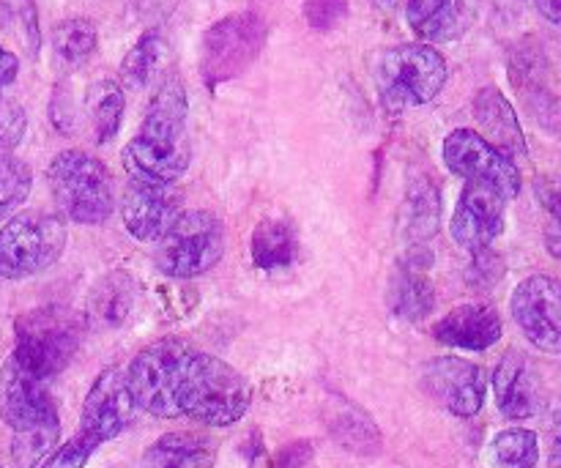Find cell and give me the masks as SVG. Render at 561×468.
Segmentation results:
<instances>
[{"label": "cell", "instance_id": "6da1fadb", "mask_svg": "<svg viewBox=\"0 0 561 468\" xmlns=\"http://www.w3.org/2000/svg\"><path fill=\"white\" fill-rule=\"evenodd\" d=\"M140 411L157 420H190L230 427L247 416L252 387L233 365L184 338H162L135 354L124 370Z\"/></svg>", "mask_w": 561, "mask_h": 468}, {"label": "cell", "instance_id": "7a4b0ae2", "mask_svg": "<svg viewBox=\"0 0 561 468\" xmlns=\"http://www.w3.org/2000/svg\"><path fill=\"white\" fill-rule=\"evenodd\" d=\"M190 96L175 75L164 77L148 99L140 129L121 151L126 179L179 184L192 164Z\"/></svg>", "mask_w": 561, "mask_h": 468}, {"label": "cell", "instance_id": "3957f363", "mask_svg": "<svg viewBox=\"0 0 561 468\" xmlns=\"http://www.w3.org/2000/svg\"><path fill=\"white\" fill-rule=\"evenodd\" d=\"M0 420L14 433L11 453L22 466L38 468L58 447L60 414L49 395V381L14 354L0 367Z\"/></svg>", "mask_w": 561, "mask_h": 468}, {"label": "cell", "instance_id": "277c9868", "mask_svg": "<svg viewBox=\"0 0 561 468\" xmlns=\"http://www.w3.org/2000/svg\"><path fill=\"white\" fill-rule=\"evenodd\" d=\"M47 186L64 219L85 228L107 222L118 203L107 164L82 148H66L49 159Z\"/></svg>", "mask_w": 561, "mask_h": 468}, {"label": "cell", "instance_id": "5b68a950", "mask_svg": "<svg viewBox=\"0 0 561 468\" xmlns=\"http://www.w3.org/2000/svg\"><path fill=\"white\" fill-rule=\"evenodd\" d=\"M88 321L66 305H42L22 312L14 321V351L11 354L53 381L80 351Z\"/></svg>", "mask_w": 561, "mask_h": 468}, {"label": "cell", "instance_id": "8992f818", "mask_svg": "<svg viewBox=\"0 0 561 468\" xmlns=\"http://www.w3.org/2000/svg\"><path fill=\"white\" fill-rule=\"evenodd\" d=\"M153 244V266L164 277L195 279L217 269L228 247V236L222 219L214 212L184 208Z\"/></svg>", "mask_w": 561, "mask_h": 468}, {"label": "cell", "instance_id": "52a82bcc", "mask_svg": "<svg viewBox=\"0 0 561 468\" xmlns=\"http://www.w3.org/2000/svg\"><path fill=\"white\" fill-rule=\"evenodd\" d=\"M69 228L60 214L25 208L0 228V277L27 279L47 272L64 258Z\"/></svg>", "mask_w": 561, "mask_h": 468}, {"label": "cell", "instance_id": "ba28073f", "mask_svg": "<svg viewBox=\"0 0 561 468\" xmlns=\"http://www.w3.org/2000/svg\"><path fill=\"white\" fill-rule=\"evenodd\" d=\"M447 77V60L433 44H398L378 55L376 85L387 107L431 104L444 91Z\"/></svg>", "mask_w": 561, "mask_h": 468}, {"label": "cell", "instance_id": "9c48e42d", "mask_svg": "<svg viewBox=\"0 0 561 468\" xmlns=\"http://www.w3.org/2000/svg\"><path fill=\"white\" fill-rule=\"evenodd\" d=\"M268 25L255 11H239L214 22L201 38L197 71L206 88H219L244 75L266 47Z\"/></svg>", "mask_w": 561, "mask_h": 468}, {"label": "cell", "instance_id": "30bf717a", "mask_svg": "<svg viewBox=\"0 0 561 468\" xmlns=\"http://www.w3.org/2000/svg\"><path fill=\"white\" fill-rule=\"evenodd\" d=\"M444 164L453 175L463 181H485L502 192L507 201H515L520 195V168L515 159L499 151L496 146L485 140L474 129H453L442 146Z\"/></svg>", "mask_w": 561, "mask_h": 468}, {"label": "cell", "instance_id": "8fae6325", "mask_svg": "<svg viewBox=\"0 0 561 468\" xmlns=\"http://www.w3.org/2000/svg\"><path fill=\"white\" fill-rule=\"evenodd\" d=\"M135 400H131L129 387L121 367H107L96 376L85 395V403L80 411V425H77L75 438L85 444L93 455L99 447L118 438L135 420Z\"/></svg>", "mask_w": 561, "mask_h": 468}, {"label": "cell", "instance_id": "7c38bea8", "mask_svg": "<svg viewBox=\"0 0 561 468\" xmlns=\"http://www.w3.org/2000/svg\"><path fill=\"white\" fill-rule=\"evenodd\" d=\"M422 392L458 420H471L488 398V376L480 365L460 356H438L420 373Z\"/></svg>", "mask_w": 561, "mask_h": 468}, {"label": "cell", "instance_id": "4fadbf2b", "mask_svg": "<svg viewBox=\"0 0 561 468\" xmlns=\"http://www.w3.org/2000/svg\"><path fill=\"white\" fill-rule=\"evenodd\" d=\"M510 312L537 351L559 356L561 351V285L551 274H531L510 296Z\"/></svg>", "mask_w": 561, "mask_h": 468}, {"label": "cell", "instance_id": "5bb4252c", "mask_svg": "<svg viewBox=\"0 0 561 468\" xmlns=\"http://www.w3.org/2000/svg\"><path fill=\"white\" fill-rule=\"evenodd\" d=\"M507 197L485 181H466L453 212L449 233L463 252L491 250L493 241L504 233L507 222Z\"/></svg>", "mask_w": 561, "mask_h": 468}, {"label": "cell", "instance_id": "9a60e30c", "mask_svg": "<svg viewBox=\"0 0 561 468\" xmlns=\"http://www.w3.org/2000/svg\"><path fill=\"white\" fill-rule=\"evenodd\" d=\"M181 212H184V192L179 190V184L126 181L124 197H121V219L131 239L153 244Z\"/></svg>", "mask_w": 561, "mask_h": 468}, {"label": "cell", "instance_id": "2e32d148", "mask_svg": "<svg viewBox=\"0 0 561 468\" xmlns=\"http://www.w3.org/2000/svg\"><path fill=\"white\" fill-rule=\"evenodd\" d=\"M491 387L493 398H496V409L502 411L504 420L524 422L540 414V384H537L535 367H531V362L520 351H507L499 359L491 378Z\"/></svg>", "mask_w": 561, "mask_h": 468}, {"label": "cell", "instance_id": "e0dca14e", "mask_svg": "<svg viewBox=\"0 0 561 468\" xmlns=\"http://www.w3.org/2000/svg\"><path fill=\"white\" fill-rule=\"evenodd\" d=\"M433 338L447 349L460 351H488L502 340L504 323L493 305L485 301H469L458 305L433 323Z\"/></svg>", "mask_w": 561, "mask_h": 468}, {"label": "cell", "instance_id": "ac0fdd59", "mask_svg": "<svg viewBox=\"0 0 561 468\" xmlns=\"http://www.w3.org/2000/svg\"><path fill=\"white\" fill-rule=\"evenodd\" d=\"M438 228H442V190H438L436 179L431 175H420L409 184L400 206L398 217V233L405 250H427L433 239H436Z\"/></svg>", "mask_w": 561, "mask_h": 468}, {"label": "cell", "instance_id": "d6986e66", "mask_svg": "<svg viewBox=\"0 0 561 468\" xmlns=\"http://www.w3.org/2000/svg\"><path fill=\"white\" fill-rule=\"evenodd\" d=\"M474 0H409L405 20L425 44L460 38L474 22Z\"/></svg>", "mask_w": 561, "mask_h": 468}, {"label": "cell", "instance_id": "ffe728a7", "mask_svg": "<svg viewBox=\"0 0 561 468\" xmlns=\"http://www.w3.org/2000/svg\"><path fill=\"white\" fill-rule=\"evenodd\" d=\"M474 121L480 124V135L485 137L491 146H496L499 151L507 153L510 159H524L526 157V137L520 129V121L515 115L513 104L507 102L499 88L488 85L482 88L474 96Z\"/></svg>", "mask_w": 561, "mask_h": 468}, {"label": "cell", "instance_id": "44dd1931", "mask_svg": "<svg viewBox=\"0 0 561 468\" xmlns=\"http://www.w3.org/2000/svg\"><path fill=\"white\" fill-rule=\"evenodd\" d=\"M137 307V283L129 272L124 269H115V272L104 274L96 285L91 288L85 307V321L88 327L115 329L124 327L131 318Z\"/></svg>", "mask_w": 561, "mask_h": 468}, {"label": "cell", "instance_id": "7402d4cb", "mask_svg": "<svg viewBox=\"0 0 561 468\" xmlns=\"http://www.w3.org/2000/svg\"><path fill=\"white\" fill-rule=\"evenodd\" d=\"M219 447L197 431H173L159 436L142 453V468H217Z\"/></svg>", "mask_w": 561, "mask_h": 468}, {"label": "cell", "instance_id": "603a6c76", "mask_svg": "<svg viewBox=\"0 0 561 468\" xmlns=\"http://www.w3.org/2000/svg\"><path fill=\"white\" fill-rule=\"evenodd\" d=\"M425 269L427 266H420V263L405 261L394 269L392 279H389V310L403 321H422L436 307V288Z\"/></svg>", "mask_w": 561, "mask_h": 468}, {"label": "cell", "instance_id": "cb8c5ba5", "mask_svg": "<svg viewBox=\"0 0 561 468\" xmlns=\"http://www.w3.org/2000/svg\"><path fill=\"white\" fill-rule=\"evenodd\" d=\"M301 239L288 219H263L250 239V255L261 272H283L299 261Z\"/></svg>", "mask_w": 561, "mask_h": 468}, {"label": "cell", "instance_id": "d4e9b609", "mask_svg": "<svg viewBox=\"0 0 561 468\" xmlns=\"http://www.w3.org/2000/svg\"><path fill=\"white\" fill-rule=\"evenodd\" d=\"M329 433L340 447L351 449L356 455H370L381 453V431L373 422V416L365 409L345 398H334L332 409H329Z\"/></svg>", "mask_w": 561, "mask_h": 468}, {"label": "cell", "instance_id": "484cf974", "mask_svg": "<svg viewBox=\"0 0 561 468\" xmlns=\"http://www.w3.org/2000/svg\"><path fill=\"white\" fill-rule=\"evenodd\" d=\"M88 126L96 146H107L113 137H118L121 124H124L126 99L124 88L115 80H99L88 88L85 96Z\"/></svg>", "mask_w": 561, "mask_h": 468}, {"label": "cell", "instance_id": "4316f807", "mask_svg": "<svg viewBox=\"0 0 561 468\" xmlns=\"http://www.w3.org/2000/svg\"><path fill=\"white\" fill-rule=\"evenodd\" d=\"M168 55V42H164L162 31L151 27V31L142 33L135 44L129 47V53L121 60V77L129 88H146L151 85L153 77L162 69V60Z\"/></svg>", "mask_w": 561, "mask_h": 468}, {"label": "cell", "instance_id": "83f0119b", "mask_svg": "<svg viewBox=\"0 0 561 468\" xmlns=\"http://www.w3.org/2000/svg\"><path fill=\"white\" fill-rule=\"evenodd\" d=\"M99 47L96 25L85 16H71L64 20L53 33L55 58L64 66H82Z\"/></svg>", "mask_w": 561, "mask_h": 468}, {"label": "cell", "instance_id": "f1b7e54d", "mask_svg": "<svg viewBox=\"0 0 561 468\" xmlns=\"http://www.w3.org/2000/svg\"><path fill=\"white\" fill-rule=\"evenodd\" d=\"M491 453L502 468H537L540 464V438L529 427H507V431L496 433Z\"/></svg>", "mask_w": 561, "mask_h": 468}, {"label": "cell", "instance_id": "f546056e", "mask_svg": "<svg viewBox=\"0 0 561 468\" xmlns=\"http://www.w3.org/2000/svg\"><path fill=\"white\" fill-rule=\"evenodd\" d=\"M33 190V173L14 151L0 148V219L9 217L27 201Z\"/></svg>", "mask_w": 561, "mask_h": 468}, {"label": "cell", "instance_id": "4dcf8cb0", "mask_svg": "<svg viewBox=\"0 0 561 468\" xmlns=\"http://www.w3.org/2000/svg\"><path fill=\"white\" fill-rule=\"evenodd\" d=\"M504 261L499 255H493L491 250H482L471 255V263L466 266V285L474 290H491L493 285L502 283L504 277Z\"/></svg>", "mask_w": 561, "mask_h": 468}, {"label": "cell", "instance_id": "1f68e13d", "mask_svg": "<svg viewBox=\"0 0 561 468\" xmlns=\"http://www.w3.org/2000/svg\"><path fill=\"white\" fill-rule=\"evenodd\" d=\"M305 20L312 31L318 33H329L345 22L348 16L351 3L348 0H305Z\"/></svg>", "mask_w": 561, "mask_h": 468}, {"label": "cell", "instance_id": "d6a6232c", "mask_svg": "<svg viewBox=\"0 0 561 468\" xmlns=\"http://www.w3.org/2000/svg\"><path fill=\"white\" fill-rule=\"evenodd\" d=\"M27 129L25 110L16 102H0V148L16 151Z\"/></svg>", "mask_w": 561, "mask_h": 468}, {"label": "cell", "instance_id": "836d02e7", "mask_svg": "<svg viewBox=\"0 0 561 468\" xmlns=\"http://www.w3.org/2000/svg\"><path fill=\"white\" fill-rule=\"evenodd\" d=\"M316 464V447L307 438L290 442L274 455V468H312Z\"/></svg>", "mask_w": 561, "mask_h": 468}, {"label": "cell", "instance_id": "e575fe53", "mask_svg": "<svg viewBox=\"0 0 561 468\" xmlns=\"http://www.w3.org/2000/svg\"><path fill=\"white\" fill-rule=\"evenodd\" d=\"M49 121L58 132H71V126H75V104H71L66 88L55 85L53 102H49Z\"/></svg>", "mask_w": 561, "mask_h": 468}, {"label": "cell", "instance_id": "d590c367", "mask_svg": "<svg viewBox=\"0 0 561 468\" xmlns=\"http://www.w3.org/2000/svg\"><path fill=\"white\" fill-rule=\"evenodd\" d=\"M16 75H20V58L11 49H5L3 42H0V88L11 85L16 80Z\"/></svg>", "mask_w": 561, "mask_h": 468}, {"label": "cell", "instance_id": "8d00e7d4", "mask_svg": "<svg viewBox=\"0 0 561 468\" xmlns=\"http://www.w3.org/2000/svg\"><path fill=\"white\" fill-rule=\"evenodd\" d=\"M535 5H537V11H540V14L551 22V25H559V20H561L559 0H535Z\"/></svg>", "mask_w": 561, "mask_h": 468}, {"label": "cell", "instance_id": "74e56055", "mask_svg": "<svg viewBox=\"0 0 561 468\" xmlns=\"http://www.w3.org/2000/svg\"><path fill=\"white\" fill-rule=\"evenodd\" d=\"M551 233H557V219H551ZM551 252H553V255H559V239H557V236H551Z\"/></svg>", "mask_w": 561, "mask_h": 468}, {"label": "cell", "instance_id": "f35d334b", "mask_svg": "<svg viewBox=\"0 0 561 468\" xmlns=\"http://www.w3.org/2000/svg\"><path fill=\"white\" fill-rule=\"evenodd\" d=\"M9 22V9H5V3L0 0V25H5Z\"/></svg>", "mask_w": 561, "mask_h": 468}, {"label": "cell", "instance_id": "ab89813d", "mask_svg": "<svg viewBox=\"0 0 561 468\" xmlns=\"http://www.w3.org/2000/svg\"><path fill=\"white\" fill-rule=\"evenodd\" d=\"M0 468H3V464H0Z\"/></svg>", "mask_w": 561, "mask_h": 468}]
</instances>
